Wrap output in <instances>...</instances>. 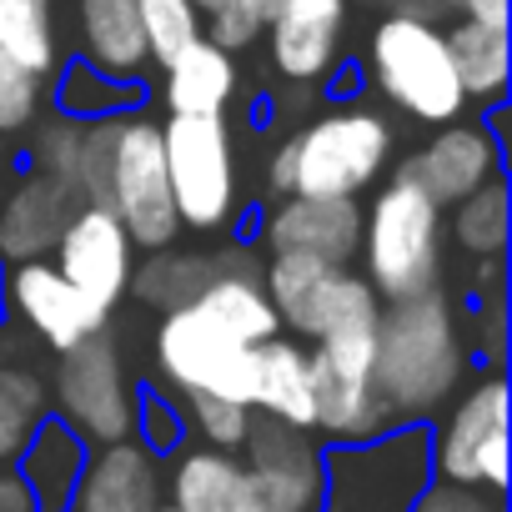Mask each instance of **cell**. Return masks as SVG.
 Returning <instances> with one entry per match:
<instances>
[{"label":"cell","mask_w":512,"mask_h":512,"mask_svg":"<svg viewBox=\"0 0 512 512\" xmlns=\"http://www.w3.org/2000/svg\"><path fill=\"white\" fill-rule=\"evenodd\" d=\"M241 512H272V507H262V502H256V492H251V502H246Z\"/></svg>","instance_id":"43"},{"label":"cell","mask_w":512,"mask_h":512,"mask_svg":"<svg viewBox=\"0 0 512 512\" xmlns=\"http://www.w3.org/2000/svg\"><path fill=\"white\" fill-rule=\"evenodd\" d=\"M166 181L181 231H216L236 211V156L221 116H166Z\"/></svg>","instance_id":"9"},{"label":"cell","mask_w":512,"mask_h":512,"mask_svg":"<svg viewBox=\"0 0 512 512\" xmlns=\"http://www.w3.org/2000/svg\"><path fill=\"white\" fill-rule=\"evenodd\" d=\"M86 457H91V442L51 412L36 427V437L26 442V452L16 457V467H11L21 477L26 497H31V512H71V497L81 487Z\"/></svg>","instance_id":"23"},{"label":"cell","mask_w":512,"mask_h":512,"mask_svg":"<svg viewBox=\"0 0 512 512\" xmlns=\"http://www.w3.org/2000/svg\"><path fill=\"white\" fill-rule=\"evenodd\" d=\"M432 477L427 422H392L367 442H332L322 452L317 512H412Z\"/></svg>","instance_id":"4"},{"label":"cell","mask_w":512,"mask_h":512,"mask_svg":"<svg viewBox=\"0 0 512 512\" xmlns=\"http://www.w3.org/2000/svg\"><path fill=\"white\" fill-rule=\"evenodd\" d=\"M492 176H502V141L487 131V121H447L427 146L397 161V181L417 186L437 206H457Z\"/></svg>","instance_id":"15"},{"label":"cell","mask_w":512,"mask_h":512,"mask_svg":"<svg viewBox=\"0 0 512 512\" xmlns=\"http://www.w3.org/2000/svg\"><path fill=\"white\" fill-rule=\"evenodd\" d=\"M0 171H6V136H0Z\"/></svg>","instance_id":"44"},{"label":"cell","mask_w":512,"mask_h":512,"mask_svg":"<svg viewBox=\"0 0 512 512\" xmlns=\"http://www.w3.org/2000/svg\"><path fill=\"white\" fill-rule=\"evenodd\" d=\"M462 377H467V347L457 332V302L442 287L382 307L377 392L392 422H427L452 402Z\"/></svg>","instance_id":"1"},{"label":"cell","mask_w":512,"mask_h":512,"mask_svg":"<svg viewBox=\"0 0 512 512\" xmlns=\"http://www.w3.org/2000/svg\"><path fill=\"white\" fill-rule=\"evenodd\" d=\"M412 512H507V502H502V492L432 477V482L422 487V497L412 502Z\"/></svg>","instance_id":"39"},{"label":"cell","mask_w":512,"mask_h":512,"mask_svg":"<svg viewBox=\"0 0 512 512\" xmlns=\"http://www.w3.org/2000/svg\"><path fill=\"white\" fill-rule=\"evenodd\" d=\"M196 6V16H201V36L211 41V46H221V51H246V46H256L262 41V31H267V16H272V6L277 0H191Z\"/></svg>","instance_id":"33"},{"label":"cell","mask_w":512,"mask_h":512,"mask_svg":"<svg viewBox=\"0 0 512 512\" xmlns=\"http://www.w3.org/2000/svg\"><path fill=\"white\" fill-rule=\"evenodd\" d=\"M432 472L442 482L507 492V377L497 367L477 377L432 432Z\"/></svg>","instance_id":"12"},{"label":"cell","mask_w":512,"mask_h":512,"mask_svg":"<svg viewBox=\"0 0 512 512\" xmlns=\"http://www.w3.org/2000/svg\"><path fill=\"white\" fill-rule=\"evenodd\" d=\"M136 402H141V387H136L116 337L96 332V337L76 342L71 352H61L56 382H51V412L66 427H76L91 447L136 437Z\"/></svg>","instance_id":"7"},{"label":"cell","mask_w":512,"mask_h":512,"mask_svg":"<svg viewBox=\"0 0 512 512\" xmlns=\"http://www.w3.org/2000/svg\"><path fill=\"white\" fill-rule=\"evenodd\" d=\"M51 267L86 302H96L101 312H116V302L126 297L131 272H136V246L106 206H81L51 251Z\"/></svg>","instance_id":"14"},{"label":"cell","mask_w":512,"mask_h":512,"mask_svg":"<svg viewBox=\"0 0 512 512\" xmlns=\"http://www.w3.org/2000/svg\"><path fill=\"white\" fill-rule=\"evenodd\" d=\"M262 287L277 307V322H287L307 342L377 332V322H382V302L367 287V277L317 262V256L272 251V262L262 267Z\"/></svg>","instance_id":"6"},{"label":"cell","mask_w":512,"mask_h":512,"mask_svg":"<svg viewBox=\"0 0 512 512\" xmlns=\"http://www.w3.org/2000/svg\"><path fill=\"white\" fill-rule=\"evenodd\" d=\"M166 71V111L171 116H221L226 101L236 96V61L231 51L211 46L206 36L196 46H186L176 61L161 66Z\"/></svg>","instance_id":"26"},{"label":"cell","mask_w":512,"mask_h":512,"mask_svg":"<svg viewBox=\"0 0 512 512\" xmlns=\"http://www.w3.org/2000/svg\"><path fill=\"white\" fill-rule=\"evenodd\" d=\"M81 136L86 121H66V116H51L36 131V171L71 186L76 196H81Z\"/></svg>","instance_id":"36"},{"label":"cell","mask_w":512,"mask_h":512,"mask_svg":"<svg viewBox=\"0 0 512 512\" xmlns=\"http://www.w3.org/2000/svg\"><path fill=\"white\" fill-rule=\"evenodd\" d=\"M161 512H171V507H161Z\"/></svg>","instance_id":"45"},{"label":"cell","mask_w":512,"mask_h":512,"mask_svg":"<svg viewBox=\"0 0 512 512\" xmlns=\"http://www.w3.org/2000/svg\"><path fill=\"white\" fill-rule=\"evenodd\" d=\"M367 76H372L377 96L392 101L397 111H407L412 121L447 126V121H462V111H467V96H462V81L452 71L447 36L437 21L387 11L367 41Z\"/></svg>","instance_id":"5"},{"label":"cell","mask_w":512,"mask_h":512,"mask_svg":"<svg viewBox=\"0 0 512 512\" xmlns=\"http://www.w3.org/2000/svg\"><path fill=\"white\" fill-rule=\"evenodd\" d=\"M272 66L297 86H322L342 61L347 0H277L267 16Z\"/></svg>","instance_id":"17"},{"label":"cell","mask_w":512,"mask_h":512,"mask_svg":"<svg viewBox=\"0 0 512 512\" xmlns=\"http://www.w3.org/2000/svg\"><path fill=\"white\" fill-rule=\"evenodd\" d=\"M136 16H141V31H146V51L156 66L176 61L186 46L201 41V16L191 0H136Z\"/></svg>","instance_id":"34"},{"label":"cell","mask_w":512,"mask_h":512,"mask_svg":"<svg viewBox=\"0 0 512 512\" xmlns=\"http://www.w3.org/2000/svg\"><path fill=\"white\" fill-rule=\"evenodd\" d=\"M322 442L317 432L287 427L251 407V427L241 442V467L256 502L272 512H317L322 507Z\"/></svg>","instance_id":"13"},{"label":"cell","mask_w":512,"mask_h":512,"mask_svg":"<svg viewBox=\"0 0 512 512\" xmlns=\"http://www.w3.org/2000/svg\"><path fill=\"white\" fill-rule=\"evenodd\" d=\"M211 277H216V256L211 251H171L166 246V251L151 256L146 267L131 272L126 292H136L156 312H181L211 287Z\"/></svg>","instance_id":"29"},{"label":"cell","mask_w":512,"mask_h":512,"mask_svg":"<svg viewBox=\"0 0 512 512\" xmlns=\"http://www.w3.org/2000/svg\"><path fill=\"white\" fill-rule=\"evenodd\" d=\"M201 317H211L216 327H226L236 342L256 347L267 337H282V322H277V307L262 287V262L251 251H226L216 256V277L211 287L191 302Z\"/></svg>","instance_id":"21"},{"label":"cell","mask_w":512,"mask_h":512,"mask_svg":"<svg viewBox=\"0 0 512 512\" xmlns=\"http://www.w3.org/2000/svg\"><path fill=\"white\" fill-rule=\"evenodd\" d=\"M251 502V482L236 452L216 447H176L166 467V507L171 512H241Z\"/></svg>","instance_id":"24"},{"label":"cell","mask_w":512,"mask_h":512,"mask_svg":"<svg viewBox=\"0 0 512 512\" xmlns=\"http://www.w3.org/2000/svg\"><path fill=\"white\" fill-rule=\"evenodd\" d=\"M251 407L267 412L287 427L317 432V407H312V362L307 347L292 337H267L256 342V387Z\"/></svg>","instance_id":"25"},{"label":"cell","mask_w":512,"mask_h":512,"mask_svg":"<svg viewBox=\"0 0 512 512\" xmlns=\"http://www.w3.org/2000/svg\"><path fill=\"white\" fill-rule=\"evenodd\" d=\"M312 407L317 437L327 442H367L392 427L387 402L377 392V332H347L312 342Z\"/></svg>","instance_id":"10"},{"label":"cell","mask_w":512,"mask_h":512,"mask_svg":"<svg viewBox=\"0 0 512 512\" xmlns=\"http://www.w3.org/2000/svg\"><path fill=\"white\" fill-rule=\"evenodd\" d=\"M392 161V126L367 106H332L277 146L267 186L277 196L357 201Z\"/></svg>","instance_id":"2"},{"label":"cell","mask_w":512,"mask_h":512,"mask_svg":"<svg viewBox=\"0 0 512 512\" xmlns=\"http://www.w3.org/2000/svg\"><path fill=\"white\" fill-rule=\"evenodd\" d=\"M136 106H141V86L106 81L86 61H71L56 71V116H66V121H106V116H126Z\"/></svg>","instance_id":"31"},{"label":"cell","mask_w":512,"mask_h":512,"mask_svg":"<svg viewBox=\"0 0 512 512\" xmlns=\"http://www.w3.org/2000/svg\"><path fill=\"white\" fill-rule=\"evenodd\" d=\"M507 231H512V216H507V181L502 176H492L487 186H477L472 196H462L452 206V241L467 256H502Z\"/></svg>","instance_id":"32"},{"label":"cell","mask_w":512,"mask_h":512,"mask_svg":"<svg viewBox=\"0 0 512 512\" xmlns=\"http://www.w3.org/2000/svg\"><path fill=\"white\" fill-rule=\"evenodd\" d=\"M502 287H507V267H502V256H477L472 297H482V302H502Z\"/></svg>","instance_id":"40"},{"label":"cell","mask_w":512,"mask_h":512,"mask_svg":"<svg viewBox=\"0 0 512 512\" xmlns=\"http://www.w3.org/2000/svg\"><path fill=\"white\" fill-rule=\"evenodd\" d=\"M452 6H457L467 21H482V26H507V0H452Z\"/></svg>","instance_id":"41"},{"label":"cell","mask_w":512,"mask_h":512,"mask_svg":"<svg viewBox=\"0 0 512 512\" xmlns=\"http://www.w3.org/2000/svg\"><path fill=\"white\" fill-rule=\"evenodd\" d=\"M181 417H186V427H196V432L206 437V447H216V452H241L246 427H251V407H246V402H226V397H206V392H186Z\"/></svg>","instance_id":"35"},{"label":"cell","mask_w":512,"mask_h":512,"mask_svg":"<svg viewBox=\"0 0 512 512\" xmlns=\"http://www.w3.org/2000/svg\"><path fill=\"white\" fill-rule=\"evenodd\" d=\"M166 507V467L136 437L91 447L71 512H161Z\"/></svg>","instance_id":"18"},{"label":"cell","mask_w":512,"mask_h":512,"mask_svg":"<svg viewBox=\"0 0 512 512\" xmlns=\"http://www.w3.org/2000/svg\"><path fill=\"white\" fill-rule=\"evenodd\" d=\"M262 241L272 251H297V256H317V262H332V267H352V256L362 246V206L282 196L262 216Z\"/></svg>","instance_id":"20"},{"label":"cell","mask_w":512,"mask_h":512,"mask_svg":"<svg viewBox=\"0 0 512 512\" xmlns=\"http://www.w3.org/2000/svg\"><path fill=\"white\" fill-rule=\"evenodd\" d=\"M0 512H31V497L11 467H0Z\"/></svg>","instance_id":"42"},{"label":"cell","mask_w":512,"mask_h":512,"mask_svg":"<svg viewBox=\"0 0 512 512\" xmlns=\"http://www.w3.org/2000/svg\"><path fill=\"white\" fill-rule=\"evenodd\" d=\"M0 302H6V312L31 327L46 347L56 352H71L76 342L106 332V317L96 302H86L51 262H21V267H6L0 272Z\"/></svg>","instance_id":"16"},{"label":"cell","mask_w":512,"mask_h":512,"mask_svg":"<svg viewBox=\"0 0 512 512\" xmlns=\"http://www.w3.org/2000/svg\"><path fill=\"white\" fill-rule=\"evenodd\" d=\"M51 417V387L31 367H0V467H16L36 427Z\"/></svg>","instance_id":"30"},{"label":"cell","mask_w":512,"mask_h":512,"mask_svg":"<svg viewBox=\"0 0 512 512\" xmlns=\"http://www.w3.org/2000/svg\"><path fill=\"white\" fill-rule=\"evenodd\" d=\"M442 36H447V56H452V71L462 81V96L497 106L507 96V76H512L507 26H482V21L462 16V21L442 26Z\"/></svg>","instance_id":"27"},{"label":"cell","mask_w":512,"mask_h":512,"mask_svg":"<svg viewBox=\"0 0 512 512\" xmlns=\"http://www.w3.org/2000/svg\"><path fill=\"white\" fill-rule=\"evenodd\" d=\"M156 367L181 397L186 392H206V397H226V402H246L251 407L256 347L236 342L226 327H216L196 307H181V312L161 317V327H156Z\"/></svg>","instance_id":"11"},{"label":"cell","mask_w":512,"mask_h":512,"mask_svg":"<svg viewBox=\"0 0 512 512\" xmlns=\"http://www.w3.org/2000/svg\"><path fill=\"white\" fill-rule=\"evenodd\" d=\"M81 206L86 201L71 186H61V181H51L41 171L21 176L6 196H0V267L51 262V251H56L66 221Z\"/></svg>","instance_id":"19"},{"label":"cell","mask_w":512,"mask_h":512,"mask_svg":"<svg viewBox=\"0 0 512 512\" xmlns=\"http://www.w3.org/2000/svg\"><path fill=\"white\" fill-rule=\"evenodd\" d=\"M0 56L51 81L61 71L56 0H0Z\"/></svg>","instance_id":"28"},{"label":"cell","mask_w":512,"mask_h":512,"mask_svg":"<svg viewBox=\"0 0 512 512\" xmlns=\"http://www.w3.org/2000/svg\"><path fill=\"white\" fill-rule=\"evenodd\" d=\"M76 46H81L76 61H86L106 81L141 86V76L151 71L136 0H76Z\"/></svg>","instance_id":"22"},{"label":"cell","mask_w":512,"mask_h":512,"mask_svg":"<svg viewBox=\"0 0 512 512\" xmlns=\"http://www.w3.org/2000/svg\"><path fill=\"white\" fill-rule=\"evenodd\" d=\"M357 251L367 262V287L377 292L382 307L442 287V251H447L442 206L392 176V186H382L362 211Z\"/></svg>","instance_id":"3"},{"label":"cell","mask_w":512,"mask_h":512,"mask_svg":"<svg viewBox=\"0 0 512 512\" xmlns=\"http://www.w3.org/2000/svg\"><path fill=\"white\" fill-rule=\"evenodd\" d=\"M106 211L126 226L131 246L166 251L181 236L171 181H166V146H161V121L126 111L116 116V146H111V186H106Z\"/></svg>","instance_id":"8"},{"label":"cell","mask_w":512,"mask_h":512,"mask_svg":"<svg viewBox=\"0 0 512 512\" xmlns=\"http://www.w3.org/2000/svg\"><path fill=\"white\" fill-rule=\"evenodd\" d=\"M181 437H186V417H181V407L166 397V392H141V402H136V442L141 447H151L156 457H166V452H176L181 447Z\"/></svg>","instance_id":"38"},{"label":"cell","mask_w":512,"mask_h":512,"mask_svg":"<svg viewBox=\"0 0 512 512\" xmlns=\"http://www.w3.org/2000/svg\"><path fill=\"white\" fill-rule=\"evenodd\" d=\"M46 111V81L0 56V136L31 131Z\"/></svg>","instance_id":"37"}]
</instances>
